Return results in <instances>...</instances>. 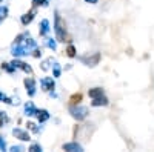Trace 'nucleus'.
<instances>
[{
  "mask_svg": "<svg viewBox=\"0 0 154 152\" xmlns=\"http://www.w3.org/2000/svg\"><path fill=\"white\" fill-rule=\"evenodd\" d=\"M56 35L59 42H69L68 35H66V26L65 22L62 20V17L59 14H56Z\"/></svg>",
  "mask_w": 154,
  "mask_h": 152,
  "instance_id": "1",
  "label": "nucleus"
},
{
  "mask_svg": "<svg viewBox=\"0 0 154 152\" xmlns=\"http://www.w3.org/2000/svg\"><path fill=\"white\" fill-rule=\"evenodd\" d=\"M0 2H2V0H0Z\"/></svg>",
  "mask_w": 154,
  "mask_h": 152,
  "instance_id": "12",
  "label": "nucleus"
},
{
  "mask_svg": "<svg viewBox=\"0 0 154 152\" xmlns=\"http://www.w3.org/2000/svg\"><path fill=\"white\" fill-rule=\"evenodd\" d=\"M106 105H108V100L106 98H102V95L97 97V98H94V101H93V106H106Z\"/></svg>",
  "mask_w": 154,
  "mask_h": 152,
  "instance_id": "2",
  "label": "nucleus"
},
{
  "mask_svg": "<svg viewBox=\"0 0 154 152\" xmlns=\"http://www.w3.org/2000/svg\"><path fill=\"white\" fill-rule=\"evenodd\" d=\"M0 100H3V95L2 94H0Z\"/></svg>",
  "mask_w": 154,
  "mask_h": 152,
  "instance_id": "11",
  "label": "nucleus"
},
{
  "mask_svg": "<svg viewBox=\"0 0 154 152\" xmlns=\"http://www.w3.org/2000/svg\"><path fill=\"white\" fill-rule=\"evenodd\" d=\"M100 95H103V91H102L100 88H94V89L89 91V97H93V98H97Z\"/></svg>",
  "mask_w": 154,
  "mask_h": 152,
  "instance_id": "3",
  "label": "nucleus"
},
{
  "mask_svg": "<svg viewBox=\"0 0 154 152\" xmlns=\"http://www.w3.org/2000/svg\"><path fill=\"white\" fill-rule=\"evenodd\" d=\"M66 54H68V57H74V55H75V49H74V46H72V45H69V46H68Z\"/></svg>",
  "mask_w": 154,
  "mask_h": 152,
  "instance_id": "7",
  "label": "nucleus"
},
{
  "mask_svg": "<svg viewBox=\"0 0 154 152\" xmlns=\"http://www.w3.org/2000/svg\"><path fill=\"white\" fill-rule=\"evenodd\" d=\"M38 2H43V0H34V5H40Z\"/></svg>",
  "mask_w": 154,
  "mask_h": 152,
  "instance_id": "9",
  "label": "nucleus"
},
{
  "mask_svg": "<svg viewBox=\"0 0 154 152\" xmlns=\"http://www.w3.org/2000/svg\"><path fill=\"white\" fill-rule=\"evenodd\" d=\"M86 2H91V3H97V0H86Z\"/></svg>",
  "mask_w": 154,
  "mask_h": 152,
  "instance_id": "10",
  "label": "nucleus"
},
{
  "mask_svg": "<svg viewBox=\"0 0 154 152\" xmlns=\"http://www.w3.org/2000/svg\"><path fill=\"white\" fill-rule=\"evenodd\" d=\"M43 86H45L46 91H49V89H53V88H54V82L51 79H46V80H43Z\"/></svg>",
  "mask_w": 154,
  "mask_h": 152,
  "instance_id": "5",
  "label": "nucleus"
},
{
  "mask_svg": "<svg viewBox=\"0 0 154 152\" xmlns=\"http://www.w3.org/2000/svg\"><path fill=\"white\" fill-rule=\"evenodd\" d=\"M3 121H5V112H0V128L3 126Z\"/></svg>",
  "mask_w": 154,
  "mask_h": 152,
  "instance_id": "8",
  "label": "nucleus"
},
{
  "mask_svg": "<svg viewBox=\"0 0 154 152\" xmlns=\"http://www.w3.org/2000/svg\"><path fill=\"white\" fill-rule=\"evenodd\" d=\"M80 101H82V94H74L69 98V105H79Z\"/></svg>",
  "mask_w": 154,
  "mask_h": 152,
  "instance_id": "4",
  "label": "nucleus"
},
{
  "mask_svg": "<svg viewBox=\"0 0 154 152\" xmlns=\"http://www.w3.org/2000/svg\"><path fill=\"white\" fill-rule=\"evenodd\" d=\"M32 20V12H28L26 16H25L23 19H22V22H23V25H26V23H29Z\"/></svg>",
  "mask_w": 154,
  "mask_h": 152,
  "instance_id": "6",
  "label": "nucleus"
}]
</instances>
